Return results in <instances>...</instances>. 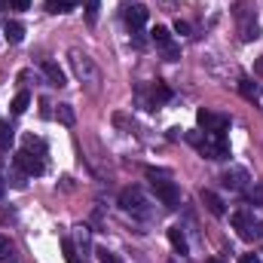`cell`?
<instances>
[{
    "mask_svg": "<svg viewBox=\"0 0 263 263\" xmlns=\"http://www.w3.org/2000/svg\"><path fill=\"white\" fill-rule=\"evenodd\" d=\"M147 178H150V184H153V193L159 202H165L168 208H175L178 202H181V190H178V184L175 181H168L165 175H156L153 168H147Z\"/></svg>",
    "mask_w": 263,
    "mask_h": 263,
    "instance_id": "obj_1",
    "label": "cell"
},
{
    "mask_svg": "<svg viewBox=\"0 0 263 263\" xmlns=\"http://www.w3.org/2000/svg\"><path fill=\"white\" fill-rule=\"evenodd\" d=\"M15 168L22 172V175H28V178H34V175H43L46 172V162H43V153H34V150H18L15 153Z\"/></svg>",
    "mask_w": 263,
    "mask_h": 263,
    "instance_id": "obj_2",
    "label": "cell"
},
{
    "mask_svg": "<svg viewBox=\"0 0 263 263\" xmlns=\"http://www.w3.org/2000/svg\"><path fill=\"white\" fill-rule=\"evenodd\" d=\"M233 227L239 230V236H242L245 242L263 239V223H260V220H254L248 211H236V214H233Z\"/></svg>",
    "mask_w": 263,
    "mask_h": 263,
    "instance_id": "obj_3",
    "label": "cell"
},
{
    "mask_svg": "<svg viewBox=\"0 0 263 263\" xmlns=\"http://www.w3.org/2000/svg\"><path fill=\"white\" fill-rule=\"evenodd\" d=\"M196 123L205 129V135H227V129H230V117H223V114H211V110H199L196 114Z\"/></svg>",
    "mask_w": 263,
    "mask_h": 263,
    "instance_id": "obj_4",
    "label": "cell"
},
{
    "mask_svg": "<svg viewBox=\"0 0 263 263\" xmlns=\"http://www.w3.org/2000/svg\"><path fill=\"white\" fill-rule=\"evenodd\" d=\"M199 150H202V156H208V159H227V156H230V147H227V141H223L220 135H205L202 144H199Z\"/></svg>",
    "mask_w": 263,
    "mask_h": 263,
    "instance_id": "obj_5",
    "label": "cell"
},
{
    "mask_svg": "<svg viewBox=\"0 0 263 263\" xmlns=\"http://www.w3.org/2000/svg\"><path fill=\"white\" fill-rule=\"evenodd\" d=\"M70 62H73V70L80 73V80H83V77H89L92 83L98 80V70H95V65H92L86 55H80V52H70Z\"/></svg>",
    "mask_w": 263,
    "mask_h": 263,
    "instance_id": "obj_6",
    "label": "cell"
},
{
    "mask_svg": "<svg viewBox=\"0 0 263 263\" xmlns=\"http://www.w3.org/2000/svg\"><path fill=\"white\" fill-rule=\"evenodd\" d=\"M144 22H147V6L135 3V6L126 9V25H129L132 31H141V28H144Z\"/></svg>",
    "mask_w": 263,
    "mask_h": 263,
    "instance_id": "obj_7",
    "label": "cell"
},
{
    "mask_svg": "<svg viewBox=\"0 0 263 263\" xmlns=\"http://www.w3.org/2000/svg\"><path fill=\"white\" fill-rule=\"evenodd\" d=\"M248 181H251V178H248L245 168H230V172L223 175V187H230V190H242Z\"/></svg>",
    "mask_w": 263,
    "mask_h": 263,
    "instance_id": "obj_8",
    "label": "cell"
},
{
    "mask_svg": "<svg viewBox=\"0 0 263 263\" xmlns=\"http://www.w3.org/2000/svg\"><path fill=\"white\" fill-rule=\"evenodd\" d=\"M199 196H202L205 208H208V211H211L214 217H223V214H227V208H223V199L217 196V193H211V190H202Z\"/></svg>",
    "mask_w": 263,
    "mask_h": 263,
    "instance_id": "obj_9",
    "label": "cell"
},
{
    "mask_svg": "<svg viewBox=\"0 0 263 263\" xmlns=\"http://www.w3.org/2000/svg\"><path fill=\"white\" fill-rule=\"evenodd\" d=\"M168 242L178 254H190V245H187V236H184L181 227H168Z\"/></svg>",
    "mask_w": 263,
    "mask_h": 263,
    "instance_id": "obj_10",
    "label": "cell"
},
{
    "mask_svg": "<svg viewBox=\"0 0 263 263\" xmlns=\"http://www.w3.org/2000/svg\"><path fill=\"white\" fill-rule=\"evenodd\" d=\"M141 202H144V199H141V190H138V187H129V190L120 193V205H123L126 211H138Z\"/></svg>",
    "mask_w": 263,
    "mask_h": 263,
    "instance_id": "obj_11",
    "label": "cell"
},
{
    "mask_svg": "<svg viewBox=\"0 0 263 263\" xmlns=\"http://www.w3.org/2000/svg\"><path fill=\"white\" fill-rule=\"evenodd\" d=\"M43 73L49 77V83H52V86H59V89H62V86H67L65 70H62V67L55 65V62H43Z\"/></svg>",
    "mask_w": 263,
    "mask_h": 263,
    "instance_id": "obj_12",
    "label": "cell"
},
{
    "mask_svg": "<svg viewBox=\"0 0 263 263\" xmlns=\"http://www.w3.org/2000/svg\"><path fill=\"white\" fill-rule=\"evenodd\" d=\"M3 37H6L9 43H22V40H25V25H22V22H6V25H3Z\"/></svg>",
    "mask_w": 263,
    "mask_h": 263,
    "instance_id": "obj_13",
    "label": "cell"
},
{
    "mask_svg": "<svg viewBox=\"0 0 263 263\" xmlns=\"http://www.w3.org/2000/svg\"><path fill=\"white\" fill-rule=\"evenodd\" d=\"M0 263H18L15 245L9 242V236H0Z\"/></svg>",
    "mask_w": 263,
    "mask_h": 263,
    "instance_id": "obj_14",
    "label": "cell"
},
{
    "mask_svg": "<svg viewBox=\"0 0 263 263\" xmlns=\"http://www.w3.org/2000/svg\"><path fill=\"white\" fill-rule=\"evenodd\" d=\"M257 37H260V25H257L254 18L242 22V40H245V43H251V40H257Z\"/></svg>",
    "mask_w": 263,
    "mask_h": 263,
    "instance_id": "obj_15",
    "label": "cell"
},
{
    "mask_svg": "<svg viewBox=\"0 0 263 263\" xmlns=\"http://www.w3.org/2000/svg\"><path fill=\"white\" fill-rule=\"evenodd\" d=\"M28 104H31V95H28V92H18V95L12 98V117H22V114L28 110Z\"/></svg>",
    "mask_w": 263,
    "mask_h": 263,
    "instance_id": "obj_16",
    "label": "cell"
},
{
    "mask_svg": "<svg viewBox=\"0 0 263 263\" xmlns=\"http://www.w3.org/2000/svg\"><path fill=\"white\" fill-rule=\"evenodd\" d=\"M55 117H59V123H65V126H73V123H77V114H73V107H70V104H59Z\"/></svg>",
    "mask_w": 263,
    "mask_h": 263,
    "instance_id": "obj_17",
    "label": "cell"
},
{
    "mask_svg": "<svg viewBox=\"0 0 263 263\" xmlns=\"http://www.w3.org/2000/svg\"><path fill=\"white\" fill-rule=\"evenodd\" d=\"M239 92H242L248 101H254V98H257V86L251 83V77H242V80H239Z\"/></svg>",
    "mask_w": 263,
    "mask_h": 263,
    "instance_id": "obj_18",
    "label": "cell"
},
{
    "mask_svg": "<svg viewBox=\"0 0 263 263\" xmlns=\"http://www.w3.org/2000/svg\"><path fill=\"white\" fill-rule=\"evenodd\" d=\"M70 9H73V3H67V0H49V3H46V12H52V15H59V12L65 15Z\"/></svg>",
    "mask_w": 263,
    "mask_h": 263,
    "instance_id": "obj_19",
    "label": "cell"
},
{
    "mask_svg": "<svg viewBox=\"0 0 263 263\" xmlns=\"http://www.w3.org/2000/svg\"><path fill=\"white\" fill-rule=\"evenodd\" d=\"M12 138H15V132H12V126H9V123H0V150H9Z\"/></svg>",
    "mask_w": 263,
    "mask_h": 263,
    "instance_id": "obj_20",
    "label": "cell"
},
{
    "mask_svg": "<svg viewBox=\"0 0 263 263\" xmlns=\"http://www.w3.org/2000/svg\"><path fill=\"white\" fill-rule=\"evenodd\" d=\"M150 34H153L156 46H165V43H172V31H168V28H162V25H156V28H153Z\"/></svg>",
    "mask_w": 263,
    "mask_h": 263,
    "instance_id": "obj_21",
    "label": "cell"
},
{
    "mask_svg": "<svg viewBox=\"0 0 263 263\" xmlns=\"http://www.w3.org/2000/svg\"><path fill=\"white\" fill-rule=\"evenodd\" d=\"M153 98H156V101H168V98H172V89H168L165 83H156V86H153Z\"/></svg>",
    "mask_w": 263,
    "mask_h": 263,
    "instance_id": "obj_22",
    "label": "cell"
},
{
    "mask_svg": "<svg viewBox=\"0 0 263 263\" xmlns=\"http://www.w3.org/2000/svg\"><path fill=\"white\" fill-rule=\"evenodd\" d=\"M25 147H28V150H37V153H46L43 138H34V135H28V138H25Z\"/></svg>",
    "mask_w": 263,
    "mask_h": 263,
    "instance_id": "obj_23",
    "label": "cell"
},
{
    "mask_svg": "<svg viewBox=\"0 0 263 263\" xmlns=\"http://www.w3.org/2000/svg\"><path fill=\"white\" fill-rule=\"evenodd\" d=\"M159 49H162V55H165V62H178V55H181L175 43H165V46H159Z\"/></svg>",
    "mask_w": 263,
    "mask_h": 263,
    "instance_id": "obj_24",
    "label": "cell"
},
{
    "mask_svg": "<svg viewBox=\"0 0 263 263\" xmlns=\"http://www.w3.org/2000/svg\"><path fill=\"white\" fill-rule=\"evenodd\" d=\"M6 6L15 12H25V9H31V0H6Z\"/></svg>",
    "mask_w": 263,
    "mask_h": 263,
    "instance_id": "obj_25",
    "label": "cell"
},
{
    "mask_svg": "<svg viewBox=\"0 0 263 263\" xmlns=\"http://www.w3.org/2000/svg\"><path fill=\"white\" fill-rule=\"evenodd\" d=\"M98 263H123V260H120L117 254H110L107 248H101V251H98Z\"/></svg>",
    "mask_w": 263,
    "mask_h": 263,
    "instance_id": "obj_26",
    "label": "cell"
},
{
    "mask_svg": "<svg viewBox=\"0 0 263 263\" xmlns=\"http://www.w3.org/2000/svg\"><path fill=\"white\" fill-rule=\"evenodd\" d=\"M62 248H65L67 263H77V254H73V245H70V239H65V242H62Z\"/></svg>",
    "mask_w": 263,
    "mask_h": 263,
    "instance_id": "obj_27",
    "label": "cell"
},
{
    "mask_svg": "<svg viewBox=\"0 0 263 263\" xmlns=\"http://www.w3.org/2000/svg\"><path fill=\"white\" fill-rule=\"evenodd\" d=\"M175 31H178L181 37H187V34L193 31V28H190V22H181V18H178V22H175Z\"/></svg>",
    "mask_w": 263,
    "mask_h": 263,
    "instance_id": "obj_28",
    "label": "cell"
},
{
    "mask_svg": "<svg viewBox=\"0 0 263 263\" xmlns=\"http://www.w3.org/2000/svg\"><path fill=\"white\" fill-rule=\"evenodd\" d=\"M248 199H251V202H257V205H263V187H254V190H248Z\"/></svg>",
    "mask_w": 263,
    "mask_h": 263,
    "instance_id": "obj_29",
    "label": "cell"
},
{
    "mask_svg": "<svg viewBox=\"0 0 263 263\" xmlns=\"http://www.w3.org/2000/svg\"><path fill=\"white\" fill-rule=\"evenodd\" d=\"M86 3H89V9H86L89 12V22H95L98 18V0H86Z\"/></svg>",
    "mask_w": 263,
    "mask_h": 263,
    "instance_id": "obj_30",
    "label": "cell"
},
{
    "mask_svg": "<svg viewBox=\"0 0 263 263\" xmlns=\"http://www.w3.org/2000/svg\"><path fill=\"white\" fill-rule=\"evenodd\" d=\"M239 263H263V260L257 257V254H242V257H239Z\"/></svg>",
    "mask_w": 263,
    "mask_h": 263,
    "instance_id": "obj_31",
    "label": "cell"
},
{
    "mask_svg": "<svg viewBox=\"0 0 263 263\" xmlns=\"http://www.w3.org/2000/svg\"><path fill=\"white\" fill-rule=\"evenodd\" d=\"M254 70H257V73H263V55L257 59V65H254Z\"/></svg>",
    "mask_w": 263,
    "mask_h": 263,
    "instance_id": "obj_32",
    "label": "cell"
},
{
    "mask_svg": "<svg viewBox=\"0 0 263 263\" xmlns=\"http://www.w3.org/2000/svg\"><path fill=\"white\" fill-rule=\"evenodd\" d=\"M205 263H223V260L220 257H211V260H205Z\"/></svg>",
    "mask_w": 263,
    "mask_h": 263,
    "instance_id": "obj_33",
    "label": "cell"
},
{
    "mask_svg": "<svg viewBox=\"0 0 263 263\" xmlns=\"http://www.w3.org/2000/svg\"><path fill=\"white\" fill-rule=\"evenodd\" d=\"M0 196H3V181H0Z\"/></svg>",
    "mask_w": 263,
    "mask_h": 263,
    "instance_id": "obj_34",
    "label": "cell"
},
{
    "mask_svg": "<svg viewBox=\"0 0 263 263\" xmlns=\"http://www.w3.org/2000/svg\"><path fill=\"white\" fill-rule=\"evenodd\" d=\"M67 3H77V0H67Z\"/></svg>",
    "mask_w": 263,
    "mask_h": 263,
    "instance_id": "obj_35",
    "label": "cell"
}]
</instances>
